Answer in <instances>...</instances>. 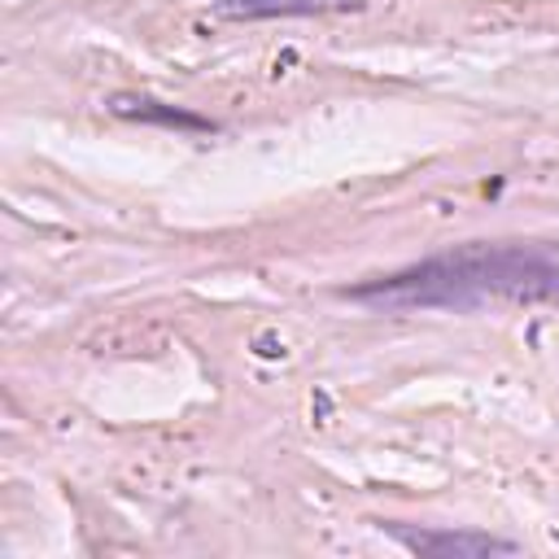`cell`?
I'll return each instance as SVG.
<instances>
[{"instance_id": "6da1fadb", "label": "cell", "mask_w": 559, "mask_h": 559, "mask_svg": "<svg viewBox=\"0 0 559 559\" xmlns=\"http://www.w3.org/2000/svg\"><path fill=\"white\" fill-rule=\"evenodd\" d=\"M354 301L411 310V306H480V301H555L559 306V258L520 245H467L459 253L428 258L397 275L349 288Z\"/></svg>"}, {"instance_id": "7a4b0ae2", "label": "cell", "mask_w": 559, "mask_h": 559, "mask_svg": "<svg viewBox=\"0 0 559 559\" xmlns=\"http://www.w3.org/2000/svg\"><path fill=\"white\" fill-rule=\"evenodd\" d=\"M397 542L415 555H515L520 546L515 542H502V537H489V533H411V528H393Z\"/></svg>"}, {"instance_id": "3957f363", "label": "cell", "mask_w": 559, "mask_h": 559, "mask_svg": "<svg viewBox=\"0 0 559 559\" xmlns=\"http://www.w3.org/2000/svg\"><path fill=\"white\" fill-rule=\"evenodd\" d=\"M354 0H218L227 17H288V13H323L345 9Z\"/></svg>"}]
</instances>
